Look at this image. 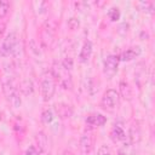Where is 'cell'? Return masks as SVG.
<instances>
[{"label": "cell", "instance_id": "1", "mask_svg": "<svg viewBox=\"0 0 155 155\" xmlns=\"http://www.w3.org/2000/svg\"><path fill=\"white\" fill-rule=\"evenodd\" d=\"M56 80V82L58 85H61L63 88L65 90H70L73 87V81H71V75H70V70L65 69L62 63H53L52 69L50 70Z\"/></svg>", "mask_w": 155, "mask_h": 155}, {"label": "cell", "instance_id": "2", "mask_svg": "<svg viewBox=\"0 0 155 155\" xmlns=\"http://www.w3.org/2000/svg\"><path fill=\"white\" fill-rule=\"evenodd\" d=\"M56 86H57V82L51 71H46L41 75L40 88H41L42 99L45 102H48L50 99H52V97L56 93Z\"/></svg>", "mask_w": 155, "mask_h": 155}, {"label": "cell", "instance_id": "3", "mask_svg": "<svg viewBox=\"0 0 155 155\" xmlns=\"http://www.w3.org/2000/svg\"><path fill=\"white\" fill-rule=\"evenodd\" d=\"M18 46H19V40H18V35L12 31L8 33L1 45L0 48V54L2 57H8V56H13L18 52Z\"/></svg>", "mask_w": 155, "mask_h": 155}, {"label": "cell", "instance_id": "4", "mask_svg": "<svg viewBox=\"0 0 155 155\" xmlns=\"http://www.w3.org/2000/svg\"><path fill=\"white\" fill-rule=\"evenodd\" d=\"M2 92L7 99V102L15 107V108H18L21 105V97H19V92H18V88L15 87V85L10 81L5 82L2 85Z\"/></svg>", "mask_w": 155, "mask_h": 155}, {"label": "cell", "instance_id": "5", "mask_svg": "<svg viewBox=\"0 0 155 155\" xmlns=\"http://www.w3.org/2000/svg\"><path fill=\"white\" fill-rule=\"evenodd\" d=\"M119 63H120V59H119V56L117 54H109L105 57L104 59V63H103V73L107 78H113L116 73H117V69H119Z\"/></svg>", "mask_w": 155, "mask_h": 155}, {"label": "cell", "instance_id": "6", "mask_svg": "<svg viewBox=\"0 0 155 155\" xmlns=\"http://www.w3.org/2000/svg\"><path fill=\"white\" fill-rule=\"evenodd\" d=\"M119 102H120V93L114 88L107 90L102 97V105L105 108H109V109L116 108Z\"/></svg>", "mask_w": 155, "mask_h": 155}, {"label": "cell", "instance_id": "7", "mask_svg": "<svg viewBox=\"0 0 155 155\" xmlns=\"http://www.w3.org/2000/svg\"><path fill=\"white\" fill-rule=\"evenodd\" d=\"M93 143H94V138L92 136L91 132H86L80 137V142H79V149L80 153L82 155H88L91 153V150L93 149Z\"/></svg>", "mask_w": 155, "mask_h": 155}, {"label": "cell", "instance_id": "8", "mask_svg": "<svg viewBox=\"0 0 155 155\" xmlns=\"http://www.w3.org/2000/svg\"><path fill=\"white\" fill-rule=\"evenodd\" d=\"M85 122H86V126L92 130V128H97V127L103 126L107 122V117L104 115L99 114V113H94V114L88 115L86 117Z\"/></svg>", "mask_w": 155, "mask_h": 155}, {"label": "cell", "instance_id": "9", "mask_svg": "<svg viewBox=\"0 0 155 155\" xmlns=\"http://www.w3.org/2000/svg\"><path fill=\"white\" fill-rule=\"evenodd\" d=\"M110 138L114 143H119V142H125L127 136L126 132L122 127L121 124H114V126L110 130Z\"/></svg>", "mask_w": 155, "mask_h": 155}, {"label": "cell", "instance_id": "10", "mask_svg": "<svg viewBox=\"0 0 155 155\" xmlns=\"http://www.w3.org/2000/svg\"><path fill=\"white\" fill-rule=\"evenodd\" d=\"M140 53H142V48L139 46H132V47H128L125 51H122L119 54V59L124 61V62H130V61L134 59L136 57H138Z\"/></svg>", "mask_w": 155, "mask_h": 155}, {"label": "cell", "instance_id": "11", "mask_svg": "<svg viewBox=\"0 0 155 155\" xmlns=\"http://www.w3.org/2000/svg\"><path fill=\"white\" fill-rule=\"evenodd\" d=\"M92 50H93L92 42H91L90 40H85L84 44H82V46H81L80 53H79V61H80L81 63H87L88 59L91 58Z\"/></svg>", "mask_w": 155, "mask_h": 155}, {"label": "cell", "instance_id": "12", "mask_svg": "<svg viewBox=\"0 0 155 155\" xmlns=\"http://www.w3.org/2000/svg\"><path fill=\"white\" fill-rule=\"evenodd\" d=\"M127 138H128V143L131 145H134V144H138L140 142V138H142V132H140V128L137 124H133L130 130H128V134H127Z\"/></svg>", "mask_w": 155, "mask_h": 155}, {"label": "cell", "instance_id": "13", "mask_svg": "<svg viewBox=\"0 0 155 155\" xmlns=\"http://www.w3.org/2000/svg\"><path fill=\"white\" fill-rule=\"evenodd\" d=\"M35 142H36V147L39 149V153H45L47 149V144H48L46 134L44 132H38L35 136Z\"/></svg>", "mask_w": 155, "mask_h": 155}, {"label": "cell", "instance_id": "14", "mask_svg": "<svg viewBox=\"0 0 155 155\" xmlns=\"http://www.w3.org/2000/svg\"><path fill=\"white\" fill-rule=\"evenodd\" d=\"M19 91L24 94V96H28V94H31L33 91H34V87H33V82L28 79L21 81L19 84Z\"/></svg>", "mask_w": 155, "mask_h": 155}, {"label": "cell", "instance_id": "15", "mask_svg": "<svg viewBox=\"0 0 155 155\" xmlns=\"http://www.w3.org/2000/svg\"><path fill=\"white\" fill-rule=\"evenodd\" d=\"M56 110H57V114L61 116V117H69L71 115V108L67 104H57L56 105Z\"/></svg>", "mask_w": 155, "mask_h": 155}, {"label": "cell", "instance_id": "16", "mask_svg": "<svg viewBox=\"0 0 155 155\" xmlns=\"http://www.w3.org/2000/svg\"><path fill=\"white\" fill-rule=\"evenodd\" d=\"M120 92H121V94H122L124 98L130 99L132 97V90H131L130 85L126 81H124V80L120 82Z\"/></svg>", "mask_w": 155, "mask_h": 155}, {"label": "cell", "instance_id": "17", "mask_svg": "<svg viewBox=\"0 0 155 155\" xmlns=\"http://www.w3.org/2000/svg\"><path fill=\"white\" fill-rule=\"evenodd\" d=\"M11 4L7 0H0V19L5 18L10 12Z\"/></svg>", "mask_w": 155, "mask_h": 155}, {"label": "cell", "instance_id": "18", "mask_svg": "<svg viewBox=\"0 0 155 155\" xmlns=\"http://www.w3.org/2000/svg\"><path fill=\"white\" fill-rule=\"evenodd\" d=\"M53 119H54V115H53V111L51 109H45L41 113V120H42V122L50 124V122H52Z\"/></svg>", "mask_w": 155, "mask_h": 155}, {"label": "cell", "instance_id": "19", "mask_svg": "<svg viewBox=\"0 0 155 155\" xmlns=\"http://www.w3.org/2000/svg\"><path fill=\"white\" fill-rule=\"evenodd\" d=\"M108 16H109V18H110L111 22H116V21L120 19L121 12H120V10H119L117 7H111V8L108 11Z\"/></svg>", "mask_w": 155, "mask_h": 155}, {"label": "cell", "instance_id": "20", "mask_svg": "<svg viewBox=\"0 0 155 155\" xmlns=\"http://www.w3.org/2000/svg\"><path fill=\"white\" fill-rule=\"evenodd\" d=\"M68 28L69 29H71V30H76L79 27H80V21H79V18H76V17H71V18H69L68 19Z\"/></svg>", "mask_w": 155, "mask_h": 155}, {"label": "cell", "instance_id": "21", "mask_svg": "<svg viewBox=\"0 0 155 155\" xmlns=\"http://www.w3.org/2000/svg\"><path fill=\"white\" fill-rule=\"evenodd\" d=\"M138 5L143 6V10L147 12H150V13L154 12V2L151 1H142V2H138Z\"/></svg>", "mask_w": 155, "mask_h": 155}, {"label": "cell", "instance_id": "22", "mask_svg": "<svg viewBox=\"0 0 155 155\" xmlns=\"http://www.w3.org/2000/svg\"><path fill=\"white\" fill-rule=\"evenodd\" d=\"M97 155H111V151H110V148L107 145V144H103L99 147L98 149V153Z\"/></svg>", "mask_w": 155, "mask_h": 155}, {"label": "cell", "instance_id": "23", "mask_svg": "<svg viewBox=\"0 0 155 155\" xmlns=\"http://www.w3.org/2000/svg\"><path fill=\"white\" fill-rule=\"evenodd\" d=\"M131 147H132V145H131L130 143L124 144V145H122V148L119 150V155H131V153L128 151V149H130Z\"/></svg>", "mask_w": 155, "mask_h": 155}, {"label": "cell", "instance_id": "24", "mask_svg": "<svg viewBox=\"0 0 155 155\" xmlns=\"http://www.w3.org/2000/svg\"><path fill=\"white\" fill-rule=\"evenodd\" d=\"M25 155H39V151L36 150V148L35 147H29L28 149H27V151H25Z\"/></svg>", "mask_w": 155, "mask_h": 155}, {"label": "cell", "instance_id": "25", "mask_svg": "<svg viewBox=\"0 0 155 155\" xmlns=\"http://www.w3.org/2000/svg\"><path fill=\"white\" fill-rule=\"evenodd\" d=\"M5 30H6V23H4V22L0 21V39L5 34Z\"/></svg>", "mask_w": 155, "mask_h": 155}, {"label": "cell", "instance_id": "26", "mask_svg": "<svg viewBox=\"0 0 155 155\" xmlns=\"http://www.w3.org/2000/svg\"><path fill=\"white\" fill-rule=\"evenodd\" d=\"M62 155H71L70 153H64V154H62Z\"/></svg>", "mask_w": 155, "mask_h": 155}, {"label": "cell", "instance_id": "27", "mask_svg": "<svg viewBox=\"0 0 155 155\" xmlns=\"http://www.w3.org/2000/svg\"><path fill=\"white\" fill-rule=\"evenodd\" d=\"M0 121H1V113H0Z\"/></svg>", "mask_w": 155, "mask_h": 155}]
</instances>
